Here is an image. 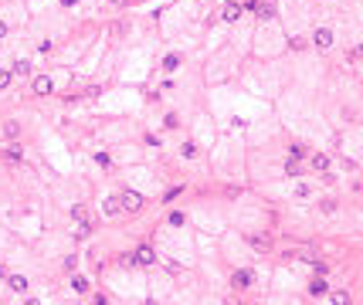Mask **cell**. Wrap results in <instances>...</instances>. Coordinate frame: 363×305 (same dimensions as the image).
<instances>
[{
    "label": "cell",
    "instance_id": "obj_1",
    "mask_svg": "<svg viewBox=\"0 0 363 305\" xmlns=\"http://www.w3.org/2000/svg\"><path fill=\"white\" fill-rule=\"evenodd\" d=\"M119 207H122L126 214L143 210V193H136V190H122V193H119Z\"/></svg>",
    "mask_w": 363,
    "mask_h": 305
},
{
    "label": "cell",
    "instance_id": "obj_2",
    "mask_svg": "<svg viewBox=\"0 0 363 305\" xmlns=\"http://www.w3.org/2000/svg\"><path fill=\"white\" fill-rule=\"evenodd\" d=\"M153 261H156V251H153L149 244H140V248L129 254V265H140V268H149Z\"/></svg>",
    "mask_w": 363,
    "mask_h": 305
},
{
    "label": "cell",
    "instance_id": "obj_3",
    "mask_svg": "<svg viewBox=\"0 0 363 305\" xmlns=\"http://www.w3.org/2000/svg\"><path fill=\"white\" fill-rule=\"evenodd\" d=\"M231 285H234L238 292H248V288L255 285V271H251V268H238V271L231 275Z\"/></svg>",
    "mask_w": 363,
    "mask_h": 305
},
{
    "label": "cell",
    "instance_id": "obj_4",
    "mask_svg": "<svg viewBox=\"0 0 363 305\" xmlns=\"http://www.w3.org/2000/svg\"><path fill=\"white\" fill-rule=\"evenodd\" d=\"M333 41H336V38H333V31H329V27H319V31L312 34V44H316L319 51H329V48H333Z\"/></svg>",
    "mask_w": 363,
    "mask_h": 305
},
{
    "label": "cell",
    "instance_id": "obj_5",
    "mask_svg": "<svg viewBox=\"0 0 363 305\" xmlns=\"http://www.w3.org/2000/svg\"><path fill=\"white\" fill-rule=\"evenodd\" d=\"M248 7H251V10H255V17H262V20H268V17L275 14V3H272V0H251Z\"/></svg>",
    "mask_w": 363,
    "mask_h": 305
},
{
    "label": "cell",
    "instance_id": "obj_6",
    "mask_svg": "<svg viewBox=\"0 0 363 305\" xmlns=\"http://www.w3.org/2000/svg\"><path fill=\"white\" fill-rule=\"evenodd\" d=\"M31 88H34V95H48V92H51V78L48 75H34Z\"/></svg>",
    "mask_w": 363,
    "mask_h": 305
},
{
    "label": "cell",
    "instance_id": "obj_7",
    "mask_svg": "<svg viewBox=\"0 0 363 305\" xmlns=\"http://www.w3.org/2000/svg\"><path fill=\"white\" fill-rule=\"evenodd\" d=\"M329 166H333V159H329L326 152H316V156H312V170H316V173H326Z\"/></svg>",
    "mask_w": 363,
    "mask_h": 305
},
{
    "label": "cell",
    "instance_id": "obj_8",
    "mask_svg": "<svg viewBox=\"0 0 363 305\" xmlns=\"http://www.w3.org/2000/svg\"><path fill=\"white\" fill-rule=\"evenodd\" d=\"M7 285H10V292H17V295L27 292V278H24V275H7Z\"/></svg>",
    "mask_w": 363,
    "mask_h": 305
},
{
    "label": "cell",
    "instance_id": "obj_9",
    "mask_svg": "<svg viewBox=\"0 0 363 305\" xmlns=\"http://www.w3.org/2000/svg\"><path fill=\"white\" fill-rule=\"evenodd\" d=\"M238 17H241V7H238L234 0H231V3H224V14H221V20H227V24H231V20H238Z\"/></svg>",
    "mask_w": 363,
    "mask_h": 305
},
{
    "label": "cell",
    "instance_id": "obj_10",
    "mask_svg": "<svg viewBox=\"0 0 363 305\" xmlns=\"http://www.w3.org/2000/svg\"><path fill=\"white\" fill-rule=\"evenodd\" d=\"M302 170H305V163H302V159H299V156H292L289 163H285V173H289V176H299V173H302Z\"/></svg>",
    "mask_w": 363,
    "mask_h": 305
},
{
    "label": "cell",
    "instance_id": "obj_11",
    "mask_svg": "<svg viewBox=\"0 0 363 305\" xmlns=\"http://www.w3.org/2000/svg\"><path fill=\"white\" fill-rule=\"evenodd\" d=\"M10 75H14V78H27V75H31V65H27V61H14Z\"/></svg>",
    "mask_w": 363,
    "mask_h": 305
},
{
    "label": "cell",
    "instance_id": "obj_12",
    "mask_svg": "<svg viewBox=\"0 0 363 305\" xmlns=\"http://www.w3.org/2000/svg\"><path fill=\"white\" fill-rule=\"evenodd\" d=\"M326 292H329V288H326V282H323V275H319V278L309 285V295H316V299H319V295H326Z\"/></svg>",
    "mask_w": 363,
    "mask_h": 305
},
{
    "label": "cell",
    "instance_id": "obj_13",
    "mask_svg": "<svg viewBox=\"0 0 363 305\" xmlns=\"http://www.w3.org/2000/svg\"><path fill=\"white\" fill-rule=\"evenodd\" d=\"M119 210H122V207H119V197H109V200H105V217H116Z\"/></svg>",
    "mask_w": 363,
    "mask_h": 305
},
{
    "label": "cell",
    "instance_id": "obj_14",
    "mask_svg": "<svg viewBox=\"0 0 363 305\" xmlns=\"http://www.w3.org/2000/svg\"><path fill=\"white\" fill-rule=\"evenodd\" d=\"M248 244H251V248H262V251H268V248H272V244L265 241V234H251V237H248Z\"/></svg>",
    "mask_w": 363,
    "mask_h": 305
},
{
    "label": "cell",
    "instance_id": "obj_15",
    "mask_svg": "<svg viewBox=\"0 0 363 305\" xmlns=\"http://www.w3.org/2000/svg\"><path fill=\"white\" fill-rule=\"evenodd\" d=\"M3 156H7L10 163H20V159H24V150H20V146H7V152H3Z\"/></svg>",
    "mask_w": 363,
    "mask_h": 305
},
{
    "label": "cell",
    "instance_id": "obj_16",
    "mask_svg": "<svg viewBox=\"0 0 363 305\" xmlns=\"http://www.w3.org/2000/svg\"><path fill=\"white\" fill-rule=\"evenodd\" d=\"M163 68H166V72H177V68H180V55H166Z\"/></svg>",
    "mask_w": 363,
    "mask_h": 305
},
{
    "label": "cell",
    "instance_id": "obj_17",
    "mask_svg": "<svg viewBox=\"0 0 363 305\" xmlns=\"http://www.w3.org/2000/svg\"><path fill=\"white\" fill-rule=\"evenodd\" d=\"M72 217H75V221H88V207L75 204V207H72Z\"/></svg>",
    "mask_w": 363,
    "mask_h": 305
},
{
    "label": "cell",
    "instance_id": "obj_18",
    "mask_svg": "<svg viewBox=\"0 0 363 305\" xmlns=\"http://www.w3.org/2000/svg\"><path fill=\"white\" fill-rule=\"evenodd\" d=\"M72 288H75V292H81V295H85V292H88V282L75 275V278H72Z\"/></svg>",
    "mask_w": 363,
    "mask_h": 305
},
{
    "label": "cell",
    "instance_id": "obj_19",
    "mask_svg": "<svg viewBox=\"0 0 363 305\" xmlns=\"http://www.w3.org/2000/svg\"><path fill=\"white\" fill-rule=\"evenodd\" d=\"M180 156H183V159H194V156H197V146H194V143H183Z\"/></svg>",
    "mask_w": 363,
    "mask_h": 305
},
{
    "label": "cell",
    "instance_id": "obj_20",
    "mask_svg": "<svg viewBox=\"0 0 363 305\" xmlns=\"http://www.w3.org/2000/svg\"><path fill=\"white\" fill-rule=\"evenodd\" d=\"M17 133H20L17 122H7V126H3V136H7V139H17Z\"/></svg>",
    "mask_w": 363,
    "mask_h": 305
},
{
    "label": "cell",
    "instance_id": "obj_21",
    "mask_svg": "<svg viewBox=\"0 0 363 305\" xmlns=\"http://www.w3.org/2000/svg\"><path fill=\"white\" fill-rule=\"evenodd\" d=\"M166 221H170V228H180V224H183V214H180V210H170Z\"/></svg>",
    "mask_w": 363,
    "mask_h": 305
},
{
    "label": "cell",
    "instance_id": "obj_22",
    "mask_svg": "<svg viewBox=\"0 0 363 305\" xmlns=\"http://www.w3.org/2000/svg\"><path fill=\"white\" fill-rule=\"evenodd\" d=\"M10 72H7V68H0V92H3V88H7V85H10Z\"/></svg>",
    "mask_w": 363,
    "mask_h": 305
},
{
    "label": "cell",
    "instance_id": "obj_23",
    "mask_svg": "<svg viewBox=\"0 0 363 305\" xmlns=\"http://www.w3.org/2000/svg\"><path fill=\"white\" fill-rule=\"evenodd\" d=\"M312 268H316V275H326V271H329V265H326V261H312Z\"/></svg>",
    "mask_w": 363,
    "mask_h": 305
},
{
    "label": "cell",
    "instance_id": "obj_24",
    "mask_svg": "<svg viewBox=\"0 0 363 305\" xmlns=\"http://www.w3.org/2000/svg\"><path fill=\"white\" fill-rule=\"evenodd\" d=\"M163 122H166V129H177V122H180V119H177V115H173V112H170V115H166V119H163Z\"/></svg>",
    "mask_w": 363,
    "mask_h": 305
},
{
    "label": "cell",
    "instance_id": "obj_25",
    "mask_svg": "<svg viewBox=\"0 0 363 305\" xmlns=\"http://www.w3.org/2000/svg\"><path fill=\"white\" fill-rule=\"evenodd\" d=\"M3 34H7V24H3V20H0V38H3Z\"/></svg>",
    "mask_w": 363,
    "mask_h": 305
},
{
    "label": "cell",
    "instance_id": "obj_26",
    "mask_svg": "<svg viewBox=\"0 0 363 305\" xmlns=\"http://www.w3.org/2000/svg\"><path fill=\"white\" fill-rule=\"evenodd\" d=\"M224 3H231V0H224Z\"/></svg>",
    "mask_w": 363,
    "mask_h": 305
}]
</instances>
